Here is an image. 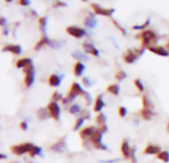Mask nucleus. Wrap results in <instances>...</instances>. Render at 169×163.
I'll list each match as a JSON object with an SVG mask.
<instances>
[{"label": "nucleus", "instance_id": "nucleus-1", "mask_svg": "<svg viewBox=\"0 0 169 163\" xmlns=\"http://www.w3.org/2000/svg\"><path fill=\"white\" fill-rule=\"evenodd\" d=\"M141 38V46L142 48H150V47H153L152 45L156 43L157 41V36L154 32H152L150 30H147L142 32L140 35Z\"/></svg>", "mask_w": 169, "mask_h": 163}, {"label": "nucleus", "instance_id": "nucleus-2", "mask_svg": "<svg viewBox=\"0 0 169 163\" xmlns=\"http://www.w3.org/2000/svg\"><path fill=\"white\" fill-rule=\"evenodd\" d=\"M144 52H145V48H141L140 50L131 49L124 54V61L126 63H128V64H131V63H134L140 55L144 54Z\"/></svg>", "mask_w": 169, "mask_h": 163}, {"label": "nucleus", "instance_id": "nucleus-3", "mask_svg": "<svg viewBox=\"0 0 169 163\" xmlns=\"http://www.w3.org/2000/svg\"><path fill=\"white\" fill-rule=\"evenodd\" d=\"M89 140L91 141L92 144L95 146V148L98 149H107V146L102 143V131L100 129H96L94 134L91 136Z\"/></svg>", "mask_w": 169, "mask_h": 163}, {"label": "nucleus", "instance_id": "nucleus-4", "mask_svg": "<svg viewBox=\"0 0 169 163\" xmlns=\"http://www.w3.org/2000/svg\"><path fill=\"white\" fill-rule=\"evenodd\" d=\"M34 147V145L32 143H23L19 145H14L11 147V151L16 155H22L24 153H27L32 150V148Z\"/></svg>", "mask_w": 169, "mask_h": 163}, {"label": "nucleus", "instance_id": "nucleus-5", "mask_svg": "<svg viewBox=\"0 0 169 163\" xmlns=\"http://www.w3.org/2000/svg\"><path fill=\"white\" fill-rule=\"evenodd\" d=\"M24 70V73H25V75H26V77H25V81H24V83H25V85H26V87H31L32 85H33V83H34V81H35V71H34V68H33V66H29V67H27V68H25V69H23Z\"/></svg>", "mask_w": 169, "mask_h": 163}, {"label": "nucleus", "instance_id": "nucleus-6", "mask_svg": "<svg viewBox=\"0 0 169 163\" xmlns=\"http://www.w3.org/2000/svg\"><path fill=\"white\" fill-rule=\"evenodd\" d=\"M85 93H86V92H84L82 90V88L79 86L77 83H73L71 85V88H70V91H69V93H68L67 98L71 102L75 98L76 96H78V94H83L84 96Z\"/></svg>", "mask_w": 169, "mask_h": 163}, {"label": "nucleus", "instance_id": "nucleus-7", "mask_svg": "<svg viewBox=\"0 0 169 163\" xmlns=\"http://www.w3.org/2000/svg\"><path fill=\"white\" fill-rule=\"evenodd\" d=\"M47 110L50 112L51 117L54 118L55 120H60V108L57 106V103L56 102H51L47 104Z\"/></svg>", "mask_w": 169, "mask_h": 163}, {"label": "nucleus", "instance_id": "nucleus-8", "mask_svg": "<svg viewBox=\"0 0 169 163\" xmlns=\"http://www.w3.org/2000/svg\"><path fill=\"white\" fill-rule=\"evenodd\" d=\"M66 32L75 37V38H81V37H83L84 35L86 34L85 30L82 29V28H79V27H75V26H69V27L66 28Z\"/></svg>", "mask_w": 169, "mask_h": 163}, {"label": "nucleus", "instance_id": "nucleus-9", "mask_svg": "<svg viewBox=\"0 0 169 163\" xmlns=\"http://www.w3.org/2000/svg\"><path fill=\"white\" fill-rule=\"evenodd\" d=\"M91 6L94 10V12L98 14V15H104V16H111L115 10L114 9H106V8H102L100 7L98 4H91Z\"/></svg>", "mask_w": 169, "mask_h": 163}, {"label": "nucleus", "instance_id": "nucleus-10", "mask_svg": "<svg viewBox=\"0 0 169 163\" xmlns=\"http://www.w3.org/2000/svg\"><path fill=\"white\" fill-rule=\"evenodd\" d=\"M83 50L85 53L87 54H91L95 57H99L100 54H99V51L95 48V47L91 44V43H88V42H85V43L83 44Z\"/></svg>", "mask_w": 169, "mask_h": 163}, {"label": "nucleus", "instance_id": "nucleus-11", "mask_svg": "<svg viewBox=\"0 0 169 163\" xmlns=\"http://www.w3.org/2000/svg\"><path fill=\"white\" fill-rule=\"evenodd\" d=\"M97 128H95L93 127H86L84 128L80 131V133H79V135H80V137L82 139H87V138H90L91 136L94 134V132L96 131Z\"/></svg>", "mask_w": 169, "mask_h": 163}, {"label": "nucleus", "instance_id": "nucleus-12", "mask_svg": "<svg viewBox=\"0 0 169 163\" xmlns=\"http://www.w3.org/2000/svg\"><path fill=\"white\" fill-rule=\"evenodd\" d=\"M65 139L64 138H61L60 139L59 141H57L56 143L52 144L51 146V149L52 151H56V152H62L63 150L65 149Z\"/></svg>", "mask_w": 169, "mask_h": 163}, {"label": "nucleus", "instance_id": "nucleus-13", "mask_svg": "<svg viewBox=\"0 0 169 163\" xmlns=\"http://www.w3.org/2000/svg\"><path fill=\"white\" fill-rule=\"evenodd\" d=\"M149 50L150 52H152V53H154L156 55H159V56H162V57H167L169 55L168 51L163 48V47L161 46H156V47H150V48H149Z\"/></svg>", "mask_w": 169, "mask_h": 163}, {"label": "nucleus", "instance_id": "nucleus-14", "mask_svg": "<svg viewBox=\"0 0 169 163\" xmlns=\"http://www.w3.org/2000/svg\"><path fill=\"white\" fill-rule=\"evenodd\" d=\"M11 52V53L15 55H19L22 52V48H21L20 45H8L5 46L3 48V52Z\"/></svg>", "mask_w": 169, "mask_h": 163}, {"label": "nucleus", "instance_id": "nucleus-15", "mask_svg": "<svg viewBox=\"0 0 169 163\" xmlns=\"http://www.w3.org/2000/svg\"><path fill=\"white\" fill-rule=\"evenodd\" d=\"M96 24H97V20L95 19L93 14H89L88 16L85 18V20H84V25L87 26V27H89V28L96 27Z\"/></svg>", "mask_w": 169, "mask_h": 163}, {"label": "nucleus", "instance_id": "nucleus-16", "mask_svg": "<svg viewBox=\"0 0 169 163\" xmlns=\"http://www.w3.org/2000/svg\"><path fill=\"white\" fill-rule=\"evenodd\" d=\"M121 150H122V153L124 155L125 158H130L131 157V148H130L129 146V142L127 140H124L123 143H122V146H121Z\"/></svg>", "mask_w": 169, "mask_h": 163}, {"label": "nucleus", "instance_id": "nucleus-17", "mask_svg": "<svg viewBox=\"0 0 169 163\" xmlns=\"http://www.w3.org/2000/svg\"><path fill=\"white\" fill-rule=\"evenodd\" d=\"M145 154H158V153H160V147L149 144V145H147L146 148L145 149Z\"/></svg>", "mask_w": 169, "mask_h": 163}, {"label": "nucleus", "instance_id": "nucleus-18", "mask_svg": "<svg viewBox=\"0 0 169 163\" xmlns=\"http://www.w3.org/2000/svg\"><path fill=\"white\" fill-rule=\"evenodd\" d=\"M31 65H32V60L29 59V58H23V59H20L16 63V67L22 68V69H25V68H27Z\"/></svg>", "mask_w": 169, "mask_h": 163}, {"label": "nucleus", "instance_id": "nucleus-19", "mask_svg": "<svg viewBox=\"0 0 169 163\" xmlns=\"http://www.w3.org/2000/svg\"><path fill=\"white\" fill-rule=\"evenodd\" d=\"M60 80H61L60 77L54 74V75H51L49 78V84L51 87H59L60 85Z\"/></svg>", "mask_w": 169, "mask_h": 163}, {"label": "nucleus", "instance_id": "nucleus-20", "mask_svg": "<svg viewBox=\"0 0 169 163\" xmlns=\"http://www.w3.org/2000/svg\"><path fill=\"white\" fill-rule=\"evenodd\" d=\"M105 106V103L102 99V96H98L96 101H95V104H94V110L95 112H100Z\"/></svg>", "mask_w": 169, "mask_h": 163}, {"label": "nucleus", "instance_id": "nucleus-21", "mask_svg": "<svg viewBox=\"0 0 169 163\" xmlns=\"http://www.w3.org/2000/svg\"><path fill=\"white\" fill-rule=\"evenodd\" d=\"M50 43H51V40L47 38V36H43L41 38V40L35 46V50H40L43 46H45V45H50Z\"/></svg>", "mask_w": 169, "mask_h": 163}, {"label": "nucleus", "instance_id": "nucleus-22", "mask_svg": "<svg viewBox=\"0 0 169 163\" xmlns=\"http://www.w3.org/2000/svg\"><path fill=\"white\" fill-rule=\"evenodd\" d=\"M38 118L40 120H45L47 119L49 117H51V114H50V112L47 110V108H40L38 110Z\"/></svg>", "mask_w": 169, "mask_h": 163}, {"label": "nucleus", "instance_id": "nucleus-23", "mask_svg": "<svg viewBox=\"0 0 169 163\" xmlns=\"http://www.w3.org/2000/svg\"><path fill=\"white\" fill-rule=\"evenodd\" d=\"M84 69H85V67H84V65L82 64L81 62H77L75 66H74V74H75V76L79 77V76H81L83 72H84Z\"/></svg>", "mask_w": 169, "mask_h": 163}, {"label": "nucleus", "instance_id": "nucleus-24", "mask_svg": "<svg viewBox=\"0 0 169 163\" xmlns=\"http://www.w3.org/2000/svg\"><path fill=\"white\" fill-rule=\"evenodd\" d=\"M140 115H141V117L144 118V119L149 120L152 117V115H153V113H152L150 109L144 108L142 110H140Z\"/></svg>", "mask_w": 169, "mask_h": 163}, {"label": "nucleus", "instance_id": "nucleus-25", "mask_svg": "<svg viewBox=\"0 0 169 163\" xmlns=\"http://www.w3.org/2000/svg\"><path fill=\"white\" fill-rule=\"evenodd\" d=\"M39 28L43 33V36H46V28H47V18L41 17L39 19Z\"/></svg>", "mask_w": 169, "mask_h": 163}, {"label": "nucleus", "instance_id": "nucleus-26", "mask_svg": "<svg viewBox=\"0 0 169 163\" xmlns=\"http://www.w3.org/2000/svg\"><path fill=\"white\" fill-rule=\"evenodd\" d=\"M107 91L111 93L115 94V96H117V94H119V92H120V87L118 85H111L107 88Z\"/></svg>", "mask_w": 169, "mask_h": 163}, {"label": "nucleus", "instance_id": "nucleus-27", "mask_svg": "<svg viewBox=\"0 0 169 163\" xmlns=\"http://www.w3.org/2000/svg\"><path fill=\"white\" fill-rule=\"evenodd\" d=\"M157 157L163 162H168L169 161V152L167 151H161L160 153L157 154Z\"/></svg>", "mask_w": 169, "mask_h": 163}, {"label": "nucleus", "instance_id": "nucleus-28", "mask_svg": "<svg viewBox=\"0 0 169 163\" xmlns=\"http://www.w3.org/2000/svg\"><path fill=\"white\" fill-rule=\"evenodd\" d=\"M142 106H144L145 108H147V109H150V108H152V107H153L149 99L147 98L146 96L142 97Z\"/></svg>", "mask_w": 169, "mask_h": 163}, {"label": "nucleus", "instance_id": "nucleus-29", "mask_svg": "<svg viewBox=\"0 0 169 163\" xmlns=\"http://www.w3.org/2000/svg\"><path fill=\"white\" fill-rule=\"evenodd\" d=\"M72 56L74 57L75 59H78V60H83V61L87 60V57L84 55L83 53H81V52H79V51H74L72 53Z\"/></svg>", "mask_w": 169, "mask_h": 163}, {"label": "nucleus", "instance_id": "nucleus-30", "mask_svg": "<svg viewBox=\"0 0 169 163\" xmlns=\"http://www.w3.org/2000/svg\"><path fill=\"white\" fill-rule=\"evenodd\" d=\"M96 122L100 125L106 124V117L103 113H99L96 117Z\"/></svg>", "mask_w": 169, "mask_h": 163}, {"label": "nucleus", "instance_id": "nucleus-31", "mask_svg": "<svg viewBox=\"0 0 169 163\" xmlns=\"http://www.w3.org/2000/svg\"><path fill=\"white\" fill-rule=\"evenodd\" d=\"M41 152H42V148H41V147H38V146H35V145H34V147H33V148H32V150L30 151V156H31V157H34V156H36V155L41 154Z\"/></svg>", "mask_w": 169, "mask_h": 163}, {"label": "nucleus", "instance_id": "nucleus-32", "mask_svg": "<svg viewBox=\"0 0 169 163\" xmlns=\"http://www.w3.org/2000/svg\"><path fill=\"white\" fill-rule=\"evenodd\" d=\"M149 25V20L147 19L142 25H136V26H133V29H135V30H142V29L146 28Z\"/></svg>", "mask_w": 169, "mask_h": 163}, {"label": "nucleus", "instance_id": "nucleus-33", "mask_svg": "<svg viewBox=\"0 0 169 163\" xmlns=\"http://www.w3.org/2000/svg\"><path fill=\"white\" fill-rule=\"evenodd\" d=\"M134 83H135V86L138 88V90L140 92H144L145 91V87H144V85H142V83L140 82V80L136 79V80L134 81Z\"/></svg>", "mask_w": 169, "mask_h": 163}, {"label": "nucleus", "instance_id": "nucleus-34", "mask_svg": "<svg viewBox=\"0 0 169 163\" xmlns=\"http://www.w3.org/2000/svg\"><path fill=\"white\" fill-rule=\"evenodd\" d=\"M112 22H113V24L115 25V27L116 28H117V29H119L120 31H121V32H122V34L123 35H126L127 34V32H126V30L122 27V26H121L118 22H117V21H116V20H114V19H112Z\"/></svg>", "mask_w": 169, "mask_h": 163}, {"label": "nucleus", "instance_id": "nucleus-35", "mask_svg": "<svg viewBox=\"0 0 169 163\" xmlns=\"http://www.w3.org/2000/svg\"><path fill=\"white\" fill-rule=\"evenodd\" d=\"M83 120H84L83 117L77 118V120L75 122V124H74V130H78L79 128H80V127H81L82 123H83Z\"/></svg>", "mask_w": 169, "mask_h": 163}, {"label": "nucleus", "instance_id": "nucleus-36", "mask_svg": "<svg viewBox=\"0 0 169 163\" xmlns=\"http://www.w3.org/2000/svg\"><path fill=\"white\" fill-rule=\"evenodd\" d=\"M79 112H80V108H79L78 104H73V106H71V108H70V113L76 114Z\"/></svg>", "mask_w": 169, "mask_h": 163}, {"label": "nucleus", "instance_id": "nucleus-37", "mask_svg": "<svg viewBox=\"0 0 169 163\" xmlns=\"http://www.w3.org/2000/svg\"><path fill=\"white\" fill-rule=\"evenodd\" d=\"M126 77H127V74L124 71H120L117 74V76H116V79L119 81H122V80H124V79H126Z\"/></svg>", "mask_w": 169, "mask_h": 163}, {"label": "nucleus", "instance_id": "nucleus-38", "mask_svg": "<svg viewBox=\"0 0 169 163\" xmlns=\"http://www.w3.org/2000/svg\"><path fill=\"white\" fill-rule=\"evenodd\" d=\"M119 114H120L122 117H124L125 115L127 114V108H124V107H121V108H119Z\"/></svg>", "mask_w": 169, "mask_h": 163}, {"label": "nucleus", "instance_id": "nucleus-39", "mask_svg": "<svg viewBox=\"0 0 169 163\" xmlns=\"http://www.w3.org/2000/svg\"><path fill=\"white\" fill-rule=\"evenodd\" d=\"M62 96L59 93V92H56L54 94H52V98L56 99V101H60V99H61Z\"/></svg>", "mask_w": 169, "mask_h": 163}, {"label": "nucleus", "instance_id": "nucleus-40", "mask_svg": "<svg viewBox=\"0 0 169 163\" xmlns=\"http://www.w3.org/2000/svg\"><path fill=\"white\" fill-rule=\"evenodd\" d=\"M30 3H31L30 0H20L19 1V4L23 5V6H28V5H30Z\"/></svg>", "mask_w": 169, "mask_h": 163}, {"label": "nucleus", "instance_id": "nucleus-41", "mask_svg": "<svg viewBox=\"0 0 169 163\" xmlns=\"http://www.w3.org/2000/svg\"><path fill=\"white\" fill-rule=\"evenodd\" d=\"M20 127H21V128H22L23 130H27L28 129V124H27V122H21Z\"/></svg>", "mask_w": 169, "mask_h": 163}, {"label": "nucleus", "instance_id": "nucleus-42", "mask_svg": "<svg viewBox=\"0 0 169 163\" xmlns=\"http://www.w3.org/2000/svg\"><path fill=\"white\" fill-rule=\"evenodd\" d=\"M83 84H84L85 86H87V87L91 86V83L89 82V79H88V78H84V79H83Z\"/></svg>", "mask_w": 169, "mask_h": 163}, {"label": "nucleus", "instance_id": "nucleus-43", "mask_svg": "<svg viewBox=\"0 0 169 163\" xmlns=\"http://www.w3.org/2000/svg\"><path fill=\"white\" fill-rule=\"evenodd\" d=\"M81 117H83L84 119H85V118H90V114H89L88 112H83V114H82Z\"/></svg>", "mask_w": 169, "mask_h": 163}, {"label": "nucleus", "instance_id": "nucleus-44", "mask_svg": "<svg viewBox=\"0 0 169 163\" xmlns=\"http://www.w3.org/2000/svg\"><path fill=\"white\" fill-rule=\"evenodd\" d=\"M0 24H1V26H3V27H5V24H6V19H5L4 17L0 18Z\"/></svg>", "mask_w": 169, "mask_h": 163}, {"label": "nucleus", "instance_id": "nucleus-45", "mask_svg": "<svg viewBox=\"0 0 169 163\" xmlns=\"http://www.w3.org/2000/svg\"><path fill=\"white\" fill-rule=\"evenodd\" d=\"M118 159H115V160H104V161H100V163H115V162H117Z\"/></svg>", "mask_w": 169, "mask_h": 163}, {"label": "nucleus", "instance_id": "nucleus-46", "mask_svg": "<svg viewBox=\"0 0 169 163\" xmlns=\"http://www.w3.org/2000/svg\"><path fill=\"white\" fill-rule=\"evenodd\" d=\"M84 96H85V97H86L85 98H86V101H87V103H90V102H91V98H90V94H89L88 93H86L85 94H84Z\"/></svg>", "mask_w": 169, "mask_h": 163}, {"label": "nucleus", "instance_id": "nucleus-47", "mask_svg": "<svg viewBox=\"0 0 169 163\" xmlns=\"http://www.w3.org/2000/svg\"><path fill=\"white\" fill-rule=\"evenodd\" d=\"M56 6H66V4L65 3H62L61 1H57L56 3Z\"/></svg>", "mask_w": 169, "mask_h": 163}, {"label": "nucleus", "instance_id": "nucleus-48", "mask_svg": "<svg viewBox=\"0 0 169 163\" xmlns=\"http://www.w3.org/2000/svg\"><path fill=\"white\" fill-rule=\"evenodd\" d=\"M0 158H1V159H5V158H6V155H4V154H0Z\"/></svg>", "mask_w": 169, "mask_h": 163}, {"label": "nucleus", "instance_id": "nucleus-49", "mask_svg": "<svg viewBox=\"0 0 169 163\" xmlns=\"http://www.w3.org/2000/svg\"><path fill=\"white\" fill-rule=\"evenodd\" d=\"M3 33H4V35H7V34H8V30H7V29H4Z\"/></svg>", "mask_w": 169, "mask_h": 163}, {"label": "nucleus", "instance_id": "nucleus-50", "mask_svg": "<svg viewBox=\"0 0 169 163\" xmlns=\"http://www.w3.org/2000/svg\"><path fill=\"white\" fill-rule=\"evenodd\" d=\"M167 130H168V132H169V122H168V124H167Z\"/></svg>", "mask_w": 169, "mask_h": 163}, {"label": "nucleus", "instance_id": "nucleus-51", "mask_svg": "<svg viewBox=\"0 0 169 163\" xmlns=\"http://www.w3.org/2000/svg\"><path fill=\"white\" fill-rule=\"evenodd\" d=\"M167 48H169V42H168V44H167Z\"/></svg>", "mask_w": 169, "mask_h": 163}]
</instances>
